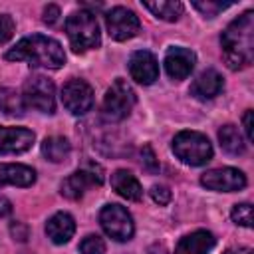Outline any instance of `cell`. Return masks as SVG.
<instances>
[{
	"label": "cell",
	"instance_id": "obj_1",
	"mask_svg": "<svg viewBox=\"0 0 254 254\" xmlns=\"http://www.w3.org/2000/svg\"><path fill=\"white\" fill-rule=\"evenodd\" d=\"M222 58L230 69H244L254 58V12L246 10L234 18L220 36Z\"/></svg>",
	"mask_w": 254,
	"mask_h": 254
},
{
	"label": "cell",
	"instance_id": "obj_2",
	"mask_svg": "<svg viewBox=\"0 0 254 254\" xmlns=\"http://www.w3.org/2000/svg\"><path fill=\"white\" fill-rule=\"evenodd\" d=\"M10 62H26L32 67H46V69H60L65 64L64 48L58 40L44 36V34H32L16 42L6 56Z\"/></svg>",
	"mask_w": 254,
	"mask_h": 254
},
{
	"label": "cell",
	"instance_id": "obj_3",
	"mask_svg": "<svg viewBox=\"0 0 254 254\" xmlns=\"http://www.w3.org/2000/svg\"><path fill=\"white\" fill-rule=\"evenodd\" d=\"M65 34L69 38L73 52H77V54L93 50L101 44L97 18L89 10H77V12L69 14L65 20Z\"/></svg>",
	"mask_w": 254,
	"mask_h": 254
},
{
	"label": "cell",
	"instance_id": "obj_4",
	"mask_svg": "<svg viewBox=\"0 0 254 254\" xmlns=\"http://www.w3.org/2000/svg\"><path fill=\"white\" fill-rule=\"evenodd\" d=\"M173 151L175 155L190 167L206 165L212 159V145L206 135L198 131H181L173 139Z\"/></svg>",
	"mask_w": 254,
	"mask_h": 254
},
{
	"label": "cell",
	"instance_id": "obj_5",
	"mask_svg": "<svg viewBox=\"0 0 254 254\" xmlns=\"http://www.w3.org/2000/svg\"><path fill=\"white\" fill-rule=\"evenodd\" d=\"M137 97H135V91L133 87L117 77L111 87L105 91V97H103V105H101V113H103V119L109 121V123H119L123 121L125 117H129L133 105H135Z\"/></svg>",
	"mask_w": 254,
	"mask_h": 254
},
{
	"label": "cell",
	"instance_id": "obj_6",
	"mask_svg": "<svg viewBox=\"0 0 254 254\" xmlns=\"http://www.w3.org/2000/svg\"><path fill=\"white\" fill-rule=\"evenodd\" d=\"M105 181V173L101 169V165L97 163H83V167H79L77 171H73L67 179H64L60 190L65 198H71V200H79L87 189L91 187H101Z\"/></svg>",
	"mask_w": 254,
	"mask_h": 254
},
{
	"label": "cell",
	"instance_id": "obj_7",
	"mask_svg": "<svg viewBox=\"0 0 254 254\" xmlns=\"http://www.w3.org/2000/svg\"><path fill=\"white\" fill-rule=\"evenodd\" d=\"M22 99L26 107H32L40 113L52 115L56 111V87L52 79L44 75H32L24 81L22 87Z\"/></svg>",
	"mask_w": 254,
	"mask_h": 254
},
{
	"label": "cell",
	"instance_id": "obj_8",
	"mask_svg": "<svg viewBox=\"0 0 254 254\" xmlns=\"http://www.w3.org/2000/svg\"><path fill=\"white\" fill-rule=\"evenodd\" d=\"M99 224L103 228V232L117 240V242H127L133 238L135 232V224H133V216L129 214V210L121 204H105L99 212Z\"/></svg>",
	"mask_w": 254,
	"mask_h": 254
},
{
	"label": "cell",
	"instance_id": "obj_9",
	"mask_svg": "<svg viewBox=\"0 0 254 254\" xmlns=\"http://www.w3.org/2000/svg\"><path fill=\"white\" fill-rule=\"evenodd\" d=\"M62 103L71 115H83L93 107V89L85 79L73 77L62 87Z\"/></svg>",
	"mask_w": 254,
	"mask_h": 254
},
{
	"label": "cell",
	"instance_id": "obj_10",
	"mask_svg": "<svg viewBox=\"0 0 254 254\" xmlns=\"http://www.w3.org/2000/svg\"><path fill=\"white\" fill-rule=\"evenodd\" d=\"M200 185L204 189L216 190V192H234V190H242L246 187V175L234 167L210 169V171L202 173Z\"/></svg>",
	"mask_w": 254,
	"mask_h": 254
},
{
	"label": "cell",
	"instance_id": "obj_11",
	"mask_svg": "<svg viewBox=\"0 0 254 254\" xmlns=\"http://www.w3.org/2000/svg\"><path fill=\"white\" fill-rule=\"evenodd\" d=\"M105 24H107V32L113 40L117 42H125L131 40L133 36H137L141 22L137 18V14L125 6H115L105 14Z\"/></svg>",
	"mask_w": 254,
	"mask_h": 254
},
{
	"label": "cell",
	"instance_id": "obj_12",
	"mask_svg": "<svg viewBox=\"0 0 254 254\" xmlns=\"http://www.w3.org/2000/svg\"><path fill=\"white\" fill-rule=\"evenodd\" d=\"M194 64H196L194 52L189 50V48H183V46L171 48L165 56V71L175 81H181V79L189 77L190 71L194 69Z\"/></svg>",
	"mask_w": 254,
	"mask_h": 254
},
{
	"label": "cell",
	"instance_id": "obj_13",
	"mask_svg": "<svg viewBox=\"0 0 254 254\" xmlns=\"http://www.w3.org/2000/svg\"><path fill=\"white\" fill-rule=\"evenodd\" d=\"M129 73L141 85H151L159 77V62L149 50H137L129 58Z\"/></svg>",
	"mask_w": 254,
	"mask_h": 254
},
{
	"label": "cell",
	"instance_id": "obj_14",
	"mask_svg": "<svg viewBox=\"0 0 254 254\" xmlns=\"http://www.w3.org/2000/svg\"><path fill=\"white\" fill-rule=\"evenodd\" d=\"M36 141L34 131L26 127H4L0 125V155H14L28 151Z\"/></svg>",
	"mask_w": 254,
	"mask_h": 254
},
{
	"label": "cell",
	"instance_id": "obj_15",
	"mask_svg": "<svg viewBox=\"0 0 254 254\" xmlns=\"http://www.w3.org/2000/svg\"><path fill=\"white\" fill-rule=\"evenodd\" d=\"M216 244V238L208 230H194L190 234H185L177 248L175 254H208Z\"/></svg>",
	"mask_w": 254,
	"mask_h": 254
},
{
	"label": "cell",
	"instance_id": "obj_16",
	"mask_svg": "<svg viewBox=\"0 0 254 254\" xmlns=\"http://www.w3.org/2000/svg\"><path fill=\"white\" fill-rule=\"evenodd\" d=\"M224 89V79L216 69H204L190 85V93L196 99H212Z\"/></svg>",
	"mask_w": 254,
	"mask_h": 254
},
{
	"label": "cell",
	"instance_id": "obj_17",
	"mask_svg": "<svg viewBox=\"0 0 254 254\" xmlns=\"http://www.w3.org/2000/svg\"><path fill=\"white\" fill-rule=\"evenodd\" d=\"M46 234L54 244H65L75 234V220L67 212H56L46 222Z\"/></svg>",
	"mask_w": 254,
	"mask_h": 254
},
{
	"label": "cell",
	"instance_id": "obj_18",
	"mask_svg": "<svg viewBox=\"0 0 254 254\" xmlns=\"http://www.w3.org/2000/svg\"><path fill=\"white\" fill-rule=\"evenodd\" d=\"M36 183V171L22 163H2L0 165V185L32 187Z\"/></svg>",
	"mask_w": 254,
	"mask_h": 254
},
{
	"label": "cell",
	"instance_id": "obj_19",
	"mask_svg": "<svg viewBox=\"0 0 254 254\" xmlns=\"http://www.w3.org/2000/svg\"><path fill=\"white\" fill-rule=\"evenodd\" d=\"M111 187L119 196H123L127 200L137 202V200L143 198V187H141L139 179L133 173L125 171V169H119L111 175Z\"/></svg>",
	"mask_w": 254,
	"mask_h": 254
},
{
	"label": "cell",
	"instance_id": "obj_20",
	"mask_svg": "<svg viewBox=\"0 0 254 254\" xmlns=\"http://www.w3.org/2000/svg\"><path fill=\"white\" fill-rule=\"evenodd\" d=\"M69 153H71V143L62 135L46 137L42 141V155L50 163H64L69 157Z\"/></svg>",
	"mask_w": 254,
	"mask_h": 254
},
{
	"label": "cell",
	"instance_id": "obj_21",
	"mask_svg": "<svg viewBox=\"0 0 254 254\" xmlns=\"http://www.w3.org/2000/svg\"><path fill=\"white\" fill-rule=\"evenodd\" d=\"M218 141H220L222 151L228 153V155H234V157L242 155L244 149H246V143L242 139L240 129L236 125H232V123H228V125L218 129Z\"/></svg>",
	"mask_w": 254,
	"mask_h": 254
},
{
	"label": "cell",
	"instance_id": "obj_22",
	"mask_svg": "<svg viewBox=\"0 0 254 254\" xmlns=\"http://www.w3.org/2000/svg\"><path fill=\"white\" fill-rule=\"evenodd\" d=\"M26 103L22 99V93L10 87H0V111L10 117H22L26 113Z\"/></svg>",
	"mask_w": 254,
	"mask_h": 254
},
{
	"label": "cell",
	"instance_id": "obj_23",
	"mask_svg": "<svg viewBox=\"0 0 254 254\" xmlns=\"http://www.w3.org/2000/svg\"><path fill=\"white\" fill-rule=\"evenodd\" d=\"M143 6L153 12V16L165 20V22H177L183 14V4L173 0H159V2H143Z\"/></svg>",
	"mask_w": 254,
	"mask_h": 254
},
{
	"label": "cell",
	"instance_id": "obj_24",
	"mask_svg": "<svg viewBox=\"0 0 254 254\" xmlns=\"http://www.w3.org/2000/svg\"><path fill=\"white\" fill-rule=\"evenodd\" d=\"M230 218H232V222H236L238 226L250 228V226H252V206H250L248 202L234 204L232 210H230Z\"/></svg>",
	"mask_w": 254,
	"mask_h": 254
},
{
	"label": "cell",
	"instance_id": "obj_25",
	"mask_svg": "<svg viewBox=\"0 0 254 254\" xmlns=\"http://www.w3.org/2000/svg\"><path fill=\"white\" fill-rule=\"evenodd\" d=\"M79 252L81 254H105V242L97 234H89L79 242Z\"/></svg>",
	"mask_w": 254,
	"mask_h": 254
},
{
	"label": "cell",
	"instance_id": "obj_26",
	"mask_svg": "<svg viewBox=\"0 0 254 254\" xmlns=\"http://www.w3.org/2000/svg\"><path fill=\"white\" fill-rule=\"evenodd\" d=\"M230 6H232L230 2H210V0H206V2H192V8H196L206 18H214L218 12H222V10L230 8Z\"/></svg>",
	"mask_w": 254,
	"mask_h": 254
},
{
	"label": "cell",
	"instance_id": "obj_27",
	"mask_svg": "<svg viewBox=\"0 0 254 254\" xmlns=\"http://www.w3.org/2000/svg\"><path fill=\"white\" fill-rule=\"evenodd\" d=\"M149 192H151V198H153L159 206L169 204L171 198H173V192H171V189H169L167 185H153Z\"/></svg>",
	"mask_w": 254,
	"mask_h": 254
},
{
	"label": "cell",
	"instance_id": "obj_28",
	"mask_svg": "<svg viewBox=\"0 0 254 254\" xmlns=\"http://www.w3.org/2000/svg\"><path fill=\"white\" fill-rule=\"evenodd\" d=\"M141 163H143V167H145L149 173H157V171H159V161H157L155 151H153L151 145H145V147L141 149Z\"/></svg>",
	"mask_w": 254,
	"mask_h": 254
},
{
	"label": "cell",
	"instance_id": "obj_29",
	"mask_svg": "<svg viewBox=\"0 0 254 254\" xmlns=\"http://www.w3.org/2000/svg\"><path fill=\"white\" fill-rule=\"evenodd\" d=\"M14 20L10 14H0V44L8 42L14 34Z\"/></svg>",
	"mask_w": 254,
	"mask_h": 254
},
{
	"label": "cell",
	"instance_id": "obj_30",
	"mask_svg": "<svg viewBox=\"0 0 254 254\" xmlns=\"http://www.w3.org/2000/svg\"><path fill=\"white\" fill-rule=\"evenodd\" d=\"M10 232H12L14 240H18V242H24V240L28 238V226H26L24 222H12Z\"/></svg>",
	"mask_w": 254,
	"mask_h": 254
},
{
	"label": "cell",
	"instance_id": "obj_31",
	"mask_svg": "<svg viewBox=\"0 0 254 254\" xmlns=\"http://www.w3.org/2000/svg\"><path fill=\"white\" fill-rule=\"evenodd\" d=\"M58 16H60V8L56 6V4H48L46 8H44V22L46 24H56V20H58Z\"/></svg>",
	"mask_w": 254,
	"mask_h": 254
},
{
	"label": "cell",
	"instance_id": "obj_32",
	"mask_svg": "<svg viewBox=\"0 0 254 254\" xmlns=\"http://www.w3.org/2000/svg\"><path fill=\"white\" fill-rule=\"evenodd\" d=\"M242 123H244V133H246V139L252 141V111L246 109L244 117H242Z\"/></svg>",
	"mask_w": 254,
	"mask_h": 254
},
{
	"label": "cell",
	"instance_id": "obj_33",
	"mask_svg": "<svg viewBox=\"0 0 254 254\" xmlns=\"http://www.w3.org/2000/svg\"><path fill=\"white\" fill-rule=\"evenodd\" d=\"M8 214H12V202H10L8 198L0 196V218H4V216H8Z\"/></svg>",
	"mask_w": 254,
	"mask_h": 254
},
{
	"label": "cell",
	"instance_id": "obj_34",
	"mask_svg": "<svg viewBox=\"0 0 254 254\" xmlns=\"http://www.w3.org/2000/svg\"><path fill=\"white\" fill-rule=\"evenodd\" d=\"M224 254H252V248H246V246H242V248H232V250H226Z\"/></svg>",
	"mask_w": 254,
	"mask_h": 254
}]
</instances>
